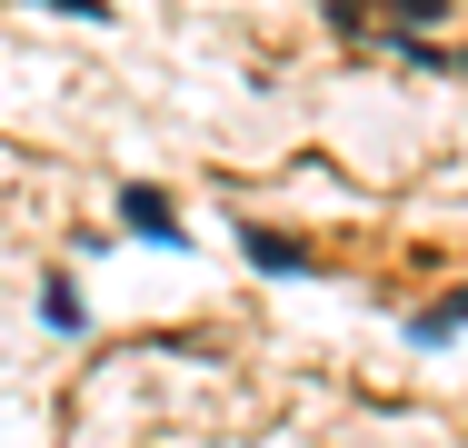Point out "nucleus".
<instances>
[{
  "instance_id": "nucleus-1",
  "label": "nucleus",
  "mask_w": 468,
  "mask_h": 448,
  "mask_svg": "<svg viewBox=\"0 0 468 448\" xmlns=\"http://www.w3.org/2000/svg\"><path fill=\"white\" fill-rule=\"evenodd\" d=\"M120 219H130L140 240H160V250H189V229L170 219V199H160V189H130V199H120Z\"/></svg>"
},
{
  "instance_id": "nucleus-2",
  "label": "nucleus",
  "mask_w": 468,
  "mask_h": 448,
  "mask_svg": "<svg viewBox=\"0 0 468 448\" xmlns=\"http://www.w3.org/2000/svg\"><path fill=\"white\" fill-rule=\"evenodd\" d=\"M459 329H468V289H449L439 309H419V319H409V339H419V349H449Z\"/></svg>"
},
{
  "instance_id": "nucleus-3",
  "label": "nucleus",
  "mask_w": 468,
  "mask_h": 448,
  "mask_svg": "<svg viewBox=\"0 0 468 448\" xmlns=\"http://www.w3.org/2000/svg\"><path fill=\"white\" fill-rule=\"evenodd\" d=\"M250 260L270 269V279H309V250H289V240H270V229H250Z\"/></svg>"
},
{
  "instance_id": "nucleus-4",
  "label": "nucleus",
  "mask_w": 468,
  "mask_h": 448,
  "mask_svg": "<svg viewBox=\"0 0 468 448\" xmlns=\"http://www.w3.org/2000/svg\"><path fill=\"white\" fill-rule=\"evenodd\" d=\"M40 319H50L60 339H80V289H70V279H50V289H40Z\"/></svg>"
},
{
  "instance_id": "nucleus-5",
  "label": "nucleus",
  "mask_w": 468,
  "mask_h": 448,
  "mask_svg": "<svg viewBox=\"0 0 468 448\" xmlns=\"http://www.w3.org/2000/svg\"><path fill=\"white\" fill-rule=\"evenodd\" d=\"M369 10H388V20H439L449 0H339V20H369Z\"/></svg>"
},
{
  "instance_id": "nucleus-6",
  "label": "nucleus",
  "mask_w": 468,
  "mask_h": 448,
  "mask_svg": "<svg viewBox=\"0 0 468 448\" xmlns=\"http://www.w3.org/2000/svg\"><path fill=\"white\" fill-rule=\"evenodd\" d=\"M409 60L419 70H449V50H429V40H409ZM459 70H468V50H459Z\"/></svg>"
},
{
  "instance_id": "nucleus-7",
  "label": "nucleus",
  "mask_w": 468,
  "mask_h": 448,
  "mask_svg": "<svg viewBox=\"0 0 468 448\" xmlns=\"http://www.w3.org/2000/svg\"><path fill=\"white\" fill-rule=\"evenodd\" d=\"M50 10H80V20H110V10H100V0H50Z\"/></svg>"
}]
</instances>
